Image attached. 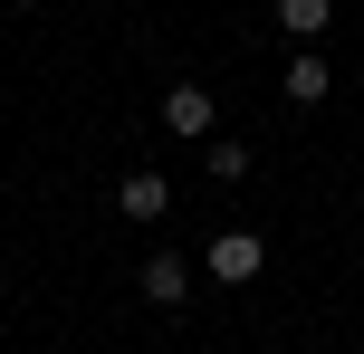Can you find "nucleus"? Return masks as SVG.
<instances>
[{"label": "nucleus", "instance_id": "obj_1", "mask_svg": "<svg viewBox=\"0 0 364 354\" xmlns=\"http://www.w3.org/2000/svg\"><path fill=\"white\" fill-rule=\"evenodd\" d=\"M201 259H211V278H220V287H250L259 268H269V249H259V230H220Z\"/></svg>", "mask_w": 364, "mask_h": 354}, {"label": "nucleus", "instance_id": "obj_2", "mask_svg": "<svg viewBox=\"0 0 364 354\" xmlns=\"http://www.w3.org/2000/svg\"><path fill=\"white\" fill-rule=\"evenodd\" d=\"M211 115H220L211 87H192V77H182V87H164V125H173V134H192V144H201V134H211Z\"/></svg>", "mask_w": 364, "mask_h": 354}, {"label": "nucleus", "instance_id": "obj_3", "mask_svg": "<svg viewBox=\"0 0 364 354\" xmlns=\"http://www.w3.org/2000/svg\"><path fill=\"white\" fill-rule=\"evenodd\" d=\"M115 211H125V221H164L173 182H164V172H125V182H115Z\"/></svg>", "mask_w": 364, "mask_h": 354}, {"label": "nucleus", "instance_id": "obj_4", "mask_svg": "<svg viewBox=\"0 0 364 354\" xmlns=\"http://www.w3.org/2000/svg\"><path fill=\"white\" fill-rule=\"evenodd\" d=\"M144 297L154 306H182V297H192V259H182V249H154V259H144Z\"/></svg>", "mask_w": 364, "mask_h": 354}, {"label": "nucleus", "instance_id": "obj_5", "mask_svg": "<svg viewBox=\"0 0 364 354\" xmlns=\"http://www.w3.org/2000/svg\"><path fill=\"white\" fill-rule=\"evenodd\" d=\"M326 87H336V77H326V57H316V48H297V57H288V106H326Z\"/></svg>", "mask_w": 364, "mask_h": 354}, {"label": "nucleus", "instance_id": "obj_6", "mask_svg": "<svg viewBox=\"0 0 364 354\" xmlns=\"http://www.w3.org/2000/svg\"><path fill=\"white\" fill-rule=\"evenodd\" d=\"M326 19H336V0H278V29L288 38H316Z\"/></svg>", "mask_w": 364, "mask_h": 354}, {"label": "nucleus", "instance_id": "obj_7", "mask_svg": "<svg viewBox=\"0 0 364 354\" xmlns=\"http://www.w3.org/2000/svg\"><path fill=\"white\" fill-rule=\"evenodd\" d=\"M240 172H250V144H230V134H220V144H211V182H240Z\"/></svg>", "mask_w": 364, "mask_h": 354}]
</instances>
